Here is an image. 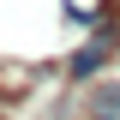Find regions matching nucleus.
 <instances>
[{"instance_id":"nucleus-1","label":"nucleus","mask_w":120,"mask_h":120,"mask_svg":"<svg viewBox=\"0 0 120 120\" xmlns=\"http://www.w3.org/2000/svg\"><path fill=\"white\" fill-rule=\"evenodd\" d=\"M90 120H120V84H102L90 96Z\"/></svg>"},{"instance_id":"nucleus-2","label":"nucleus","mask_w":120,"mask_h":120,"mask_svg":"<svg viewBox=\"0 0 120 120\" xmlns=\"http://www.w3.org/2000/svg\"><path fill=\"white\" fill-rule=\"evenodd\" d=\"M102 54H108V48H102V42H90V48H84V54H78V60H72V78H90V72H96V66H102Z\"/></svg>"}]
</instances>
